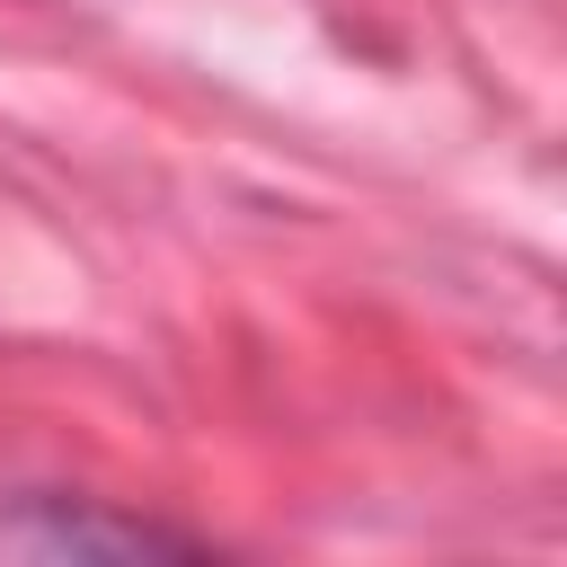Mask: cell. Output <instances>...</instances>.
Returning a JSON list of instances; mask_svg holds the SVG:
<instances>
[{
    "instance_id": "obj_1",
    "label": "cell",
    "mask_w": 567,
    "mask_h": 567,
    "mask_svg": "<svg viewBox=\"0 0 567 567\" xmlns=\"http://www.w3.org/2000/svg\"><path fill=\"white\" fill-rule=\"evenodd\" d=\"M195 532H168L151 514H106L71 496H27L0 505V558H195Z\"/></svg>"
}]
</instances>
